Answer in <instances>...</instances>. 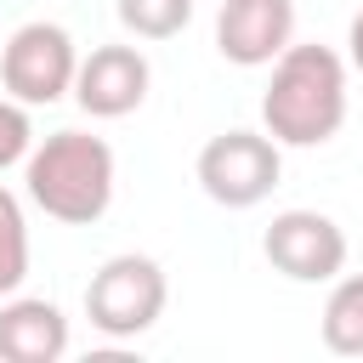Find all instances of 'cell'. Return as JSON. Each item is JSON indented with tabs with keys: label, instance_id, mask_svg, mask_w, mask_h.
Returning a JSON list of instances; mask_svg holds the SVG:
<instances>
[{
	"label": "cell",
	"instance_id": "cell-1",
	"mask_svg": "<svg viewBox=\"0 0 363 363\" xmlns=\"http://www.w3.org/2000/svg\"><path fill=\"white\" fill-rule=\"evenodd\" d=\"M261 125L278 147H323L346 125V62L329 45H284L261 91Z\"/></svg>",
	"mask_w": 363,
	"mask_h": 363
},
{
	"label": "cell",
	"instance_id": "cell-2",
	"mask_svg": "<svg viewBox=\"0 0 363 363\" xmlns=\"http://www.w3.org/2000/svg\"><path fill=\"white\" fill-rule=\"evenodd\" d=\"M28 199L68 227H91L113 204V147L91 130H57L23 159Z\"/></svg>",
	"mask_w": 363,
	"mask_h": 363
},
{
	"label": "cell",
	"instance_id": "cell-3",
	"mask_svg": "<svg viewBox=\"0 0 363 363\" xmlns=\"http://www.w3.org/2000/svg\"><path fill=\"white\" fill-rule=\"evenodd\" d=\"M164 301H170V284H164V267L153 255H108L85 284V318L108 340L147 335L159 323Z\"/></svg>",
	"mask_w": 363,
	"mask_h": 363
},
{
	"label": "cell",
	"instance_id": "cell-4",
	"mask_svg": "<svg viewBox=\"0 0 363 363\" xmlns=\"http://www.w3.org/2000/svg\"><path fill=\"white\" fill-rule=\"evenodd\" d=\"M199 187L227 204V210H250L261 204L272 187H278V170H284V153L267 130H221L199 147Z\"/></svg>",
	"mask_w": 363,
	"mask_h": 363
},
{
	"label": "cell",
	"instance_id": "cell-5",
	"mask_svg": "<svg viewBox=\"0 0 363 363\" xmlns=\"http://www.w3.org/2000/svg\"><path fill=\"white\" fill-rule=\"evenodd\" d=\"M74 68H79V51H74L68 28L45 23V17L23 23L0 51V85L23 108H40V102H57L62 91H74Z\"/></svg>",
	"mask_w": 363,
	"mask_h": 363
},
{
	"label": "cell",
	"instance_id": "cell-6",
	"mask_svg": "<svg viewBox=\"0 0 363 363\" xmlns=\"http://www.w3.org/2000/svg\"><path fill=\"white\" fill-rule=\"evenodd\" d=\"M261 250L289 284H329L346 267V233L323 210H278L261 233Z\"/></svg>",
	"mask_w": 363,
	"mask_h": 363
},
{
	"label": "cell",
	"instance_id": "cell-7",
	"mask_svg": "<svg viewBox=\"0 0 363 363\" xmlns=\"http://www.w3.org/2000/svg\"><path fill=\"white\" fill-rule=\"evenodd\" d=\"M153 68L136 45H96L91 57H79L74 68V102L91 119H125L147 102Z\"/></svg>",
	"mask_w": 363,
	"mask_h": 363
},
{
	"label": "cell",
	"instance_id": "cell-8",
	"mask_svg": "<svg viewBox=\"0 0 363 363\" xmlns=\"http://www.w3.org/2000/svg\"><path fill=\"white\" fill-rule=\"evenodd\" d=\"M295 34V0H221L216 51L238 68H267Z\"/></svg>",
	"mask_w": 363,
	"mask_h": 363
},
{
	"label": "cell",
	"instance_id": "cell-9",
	"mask_svg": "<svg viewBox=\"0 0 363 363\" xmlns=\"http://www.w3.org/2000/svg\"><path fill=\"white\" fill-rule=\"evenodd\" d=\"M68 352V318L45 295L0 301V357L6 363H57Z\"/></svg>",
	"mask_w": 363,
	"mask_h": 363
},
{
	"label": "cell",
	"instance_id": "cell-10",
	"mask_svg": "<svg viewBox=\"0 0 363 363\" xmlns=\"http://www.w3.org/2000/svg\"><path fill=\"white\" fill-rule=\"evenodd\" d=\"M323 346L340 357H363V272L340 278L323 301Z\"/></svg>",
	"mask_w": 363,
	"mask_h": 363
},
{
	"label": "cell",
	"instance_id": "cell-11",
	"mask_svg": "<svg viewBox=\"0 0 363 363\" xmlns=\"http://www.w3.org/2000/svg\"><path fill=\"white\" fill-rule=\"evenodd\" d=\"M23 278H28V221H23L17 193L0 187V301L17 295Z\"/></svg>",
	"mask_w": 363,
	"mask_h": 363
},
{
	"label": "cell",
	"instance_id": "cell-12",
	"mask_svg": "<svg viewBox=\"0 0 363 363\" xmlns=\"http://www.w3.org/2000/svg\"><path fill=\"white\" fill-rule=\"evenodd\" d=\"M119 23L136 40H170L193 23V0H119Z\"/></svg>",
	"mask_w": 363,
	"mask_h": 363
},
{
	"label": "cell",
	"instance_id": "cell-13",
	"mask_svg": "<svg viewBox=\"0 0 363 363\" xmlns=\"http://www.w3.org/2000/svg\"><path fill=\"white\" fill-rule=\"evenodd\" d=\"M28 147H34V125H28L23 102L0 96V170L17 164V159H28Z\"/></svg>",
	"mask_w": 363,
	"mask_h": 363
},
{
	"label": "cell",
	"instance_id": "cell-14",
	"mask_svg": "<svg viewBox=\"0 0 363 363\" xmlns=\"http://www.w3.org/2000/svg\"><path fill=\"white\" fill-rule=\"evenodd\" d=\"M346 57H352V68L363 74V11L352 17V28H346Z\"/></svg>",
	"mask_w": 363,
	"mask_h": 363
}]
</instances>
